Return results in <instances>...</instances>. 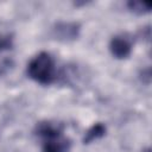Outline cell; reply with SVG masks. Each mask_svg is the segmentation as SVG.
<instances>
[{
	"instance_id": "cell-2",
	"label": "cell",
	"mask_w": 152,
	"mask_h": 152,
	"mask_svg": "<svg viewBox=\"0 0 152 152\" xmlns=\"http://www.w3.org/2000/svg\"><path fill=\"white\" fill-rule=\"evenodd\" d=\"M38 134L43 139V152H69L71 147L70 140L63 135L62 127L57 124H40Z\"/></svg>"
},
{
	"instance_id": "cell-7",
	"label": "cell",
	"mask_w": 152,
	"mask_h": 152,
	"mask_svg": "<svg viewBox=\"0 0 152 152\" xmlns=\"http://www.w3.org/2000/svg\"><path fill=\"white\" fill-rule=\"evenodd\" d=\"M4 45H5V43H4V42H0V49H1Z\"/></svg>"
},
{
	"instance_id": "cell-5",
	"label": "cell",
	"mask_w": 152,
	"mask_h": 152,
	"mask_svg": "<svg viewBox=\"0 0 152 152\" xmlns=\"http://www.w3.org/2000/svg\"><path fill=\"white\" fill-rule=\"evenodd\" d=\"M106 133V127L104 125H102L101 122H97L95 125H93L86 133L84 138H83V142L84 144H90L94 140H97L100 138H102Z\"/></svg>"
},
{
	"instance_id": "cell-4",
	"label": "cell",
	"mask_w": 152,
	"mask_h": 152,
	"mask_svg": "<svg viewBox=\"0 0 152 152\" xmlns=\"http://www.w3.org/2000/svg\"><path fill=\"white\" fill-rule=\"evenodd\" d=\"M55 34L58 39L70 40L75 39L78 34V25L75 23H59L56 28H53Z\"/></svg>"
},
{
	"instance_id": "cell-3",
	"label": "cell",
	"mask_w": 152,
	"mask_h": 152,
	"mask_svg": "<svg viewBox=\"0 0 152 152\" xmlns=\"http://www.w3.org/2000/svg\"><path fill=\"white\" fill-rule=\"evenodd\" d=\"M109 50L115 58H119V59L127 58L132 51V42L129 38H127L124 34L115 36L110 39Z\"/></svg>"
},
{
	"instance_id": "cell-8",
	"label": "cell",
	"mask_w": 152,
	"mask_h": 152,
	"mask_svg": "<svg viewBox=\"0 0 152 152\" xmlns=\"http://www.w3.org/2000/svg\"><path fill=\"white\" fill-rule=\"evenodd\" d=\"M146 152H150V150H147V151H146Z\"/></svg>"
},
{
	"instance_id": "cell-6",
	"label": "cell",
	"mask_w": 152,
	"mask_h": 152,
	"mask_svg": "<svg viewBox=\"0 0 152 152\" xmlns=\"http://www.w3.org/2000/svg\"><path fill=\"white\" fill-rule=\"evenodd\" d=\"M127 6L128 8L134 12V13H138V14H145V13H148L151 11V5L145 2V1H139V0H132V1H128L127 2Z\"/></svg>"
},
{
	"instance_id": "cell-1",
	"label": "cell",
	"mask_w": 152,
	"mask_h": 152,
	"mask_svg": "<svg viewBox=\"0 0 152 152\" xmlns=\"http://www.w3.org/2000/svg\"><path fill=\"white\" fill-rule=\"evenodd\" d=\"M27 75L39 84H51L56 77L55 61L48 52H39L27 65Z\"/></svg>"
}]
</instances>
